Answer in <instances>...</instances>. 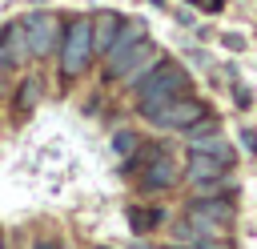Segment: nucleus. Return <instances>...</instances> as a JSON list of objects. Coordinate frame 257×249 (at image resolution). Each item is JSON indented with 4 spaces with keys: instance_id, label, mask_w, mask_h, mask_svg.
I'll return each instance as SVG.
<instances>
[{
    "instance_id": "obj_11",
    "label": "nucleus",
    "mask_w": 257,
    "mask_h": 249,
    "mask_svg": "<svg viewBox=\"0 0 257 249\" xmlns=\"http://www.w3.org/2000/svg\"><path fill=\"white\" fill-rule=\"evenodd\" d=\"M189 209H193V213H209V217H217V221H233V213H237V205H233V197H229V193L193 197V201H189Z\"/></svg>"
},
{
    "instance_id": "obj_7",
    "label": "nucleus",
    "mask_w": 257,
    "mask_h": 249,
    "mask_svg": "<svg viewBox=\"0 0 257 249\" xmlns=\"http://www.w3.org/2000/svg\"><path fill=\"white\" fill-rule=\"evenodd\" d=\"M0 44H4V60H8V72H20L28 68V40H24V24L20 20H8L0 24Z\"/></svg>"
},
{
    "instance_id": "obj_9",
    "label": "nucleus",
    "mask_w": 257,
    "mask_h": 249,
    "mask_svg": "<svg viewBox=\"0 0 257 249\" xmlns=\"http://www.w3.org/2000/svg\"><path fill=\"white\" fill-rule=\"evenodd\" d=\"M120 12H112V8H100V12H92L88 16V32H92V52H96V60L108 52V44H112V36H116V28H120Z\"/></svg>"
},
{
    "instance_id": "obj_17",
    "label": "nucleus",
    "mask_w": 257,
    "mask_h": 249,
    "mask_svg": "<svg viewBox=\"0 0 257 249\" xmlns=\"http://www.w3.org/2000/svg\"><path fill=\"white\" fill-rule=\"evenodd\" d=\"M32 249H60V245H56V241H36Z\"/></svg>"
},
{
    "instance_id": "obj_5",
    "label": "nucleus",
    "mask_w": 257,
    "mask_h": 249,
    "mask_svg": "<svg viewBox=\"0 0 257 249\" xmlns=\"http://www.w3.org/2000/svg\"><path fill=\"white\" fill-rule=\"evenodd\" d=\"M20 24H24V40H28V60H52L56 44H60V16L36 8V12L20 16Z\"/></svg>"
},
{
    "instance_id": "obj_8",
    "label": "nucleus",
    "mask_w": 257,
    "mask_h": 249,
    "mask_svg": "<svg viewBox=\"0 0 257 249\" xmlns=\"http://www.w3.org/2000/svg\"><path fill=\"white\" fill-rule=\"evenodd\" d=\"M40 100H44V76L40 72H24L16 80V88H12V112L16 116H32Z\"/></svg>"
},
{
    "instance_id": "obj_12",
    "label": "nucleus",
    "mask_w": 257,
    "mask_h": 249,
    "mask_svg": "<svg viewBox=\"0 0 257 249\" xmlns=\"http://www.w3.org/2000/svg\"><path fill=\"white\" fill-rule=\"evenodd\" d=\"M165 221H169V213L157 209V205H128V225H133V233H153V229L165 225Z\"/></svg>"
},
{
    "instance_id": "obj_18",
    "label": "nucleus",
    "mask_w": 257,
    "mask_h": 249,
    "mask_svg": "<svg viewBox=\"0 0 257 249\" xmlns=\"http://www.w3.org/2000/svg\"><path fill=\"white\" fill-rule=\"evenodd\" d=\"M0 72L8 76V60H4V44H0Z\"/></svg>"
},
{
    "instance_id": "obj_13",
    "label": "nucleus",
    "mask_w": 257,
    "mask_h": 249,
    "mask_svg": "<svg viewBox=\"0 0 257 249\" xmlns=\"http://www.w3.org/2000/svg\"><path fill=\"white\" fill-rule=\"evenodd\" d=\"M189 149H197V153H209V157H217V161H225L229 169L237 165V149L221 137V133H213V137H201V141H189Z\"/></svg>"
},
{
    "instance_id": "obj_3",
    "label": "nucleus",
    "mask_w": 257,
    "mask_h": 249,
    "mask_svg": "<svg viewBox=\"0 0 257 249\" xmlns=\"http://www.w3.org/2000/svg\"><path fill=\"white\" fill-rule=\"evenodd\" d=\"M165 60V48L157 44V40H149V36H141L128 52H120V56H108V60H100V84H112V80H124V84H137L153 64H161Z\"/></svg>"
},
{
    "instance_id": "obj_19",
    "label": "nucleus",
    "mask_w": 257,
    "mask_h": 249,
    "mask_svg": "<svg viewBox=\"0 0 257 249\" xmlns=\"http://www.w3.org/2000/svg\"><path fill=\"white\" fill-rule=\"evenodd\" d=\"M0 249H8V237H4V229H0Z\"/></svg>"
},
{
    "instance_id": "obj_2",
    "label": "nucleus",
    "mask_w": 257,
    "mask_h": 249,
    "mask_svg": "<svg viewBox=\"0 0 257 249\" xmlns=\"http://www.w3.org/2000/svg\"><path fill=\"white\" fill-rule=\"evenodd\" d=\"M56 72L60 84H76L80 76L92 72L96 52H92V32H88V16H68L60 20V44H56Z\"/></svg>"
},
{
    "instance_id": "obj_10",
    "label": "nucleus",
    "mask_w": 257,
    "mask_h": 249,
    "mask_svg": "<svg viewBox=\"0 0 257 249\" xmlns=\"http://www.w3.org/2000/svg\"><path fill=\"white\" fill-rule=\"evenodd\" d=\"M141 36H149V32H145V20H128V16H124V20H120V28H116V36H112V44H108V52H104L100 60H108V56H120V52H128V48H133V44H137Z\"/></svg>"
},
{
    "instance_id": "obj_16",
    "label": "nucleus",
    "mask_w": 257,
    "mask_h": 249,
    "mask_svg": "<svg viewBox=\"0 0 257 249\" xmlns=\"http://www.w3.org/2000/svg\"><path fill=\"white\" fill-rule=\"evenodd\" d=\"M225 48H245V40H241V36H233V32H229V36H225Z\"/></svg>"
},
{
    "instance_id": "obj_20",
    "label": "nucleus",
    "mask_w": 257,
    "mask_h": 249,
    "mask_svg": "<svg viewBox=\"0 0 257 249\" xmlns=\"http://www.w3.org/2000/svg\"><path fill=\"white\" fill-rule=\"evenodd\" d=\"M4 80H8V76H4V72H0V92H4V88H8V84H4Z\"/></svg>"
},
{
    "instance_id": "obj_6",
    "label": "nucleus",
    "mask_w": 257,
    "mask_h": 249,
    "mask_svg": "<svg viewBox=\"0 0 257 249\" xmlns=\"http://www.w3.org/2000/svg\"><path fill=\"white\" fill-rule=\"evenodd\" d=\"M177 185H185V181H181V165H177V157L169 153V145H165L161 153H153V157L137 169V189H141V193H169V189H177Z\"/></svg>"
},
{
    "instance_id": "obj_4",
    "label": "nucleus",
    "mask_w": 257,
    "mask_h": 249,
    "mask_svg": "<svg viewBox=\"0 0 257 249\" xmlns=\"http://www.w3.org/2000/svg\"><path fill=\"white\" fill-rule=\"evenodd\" d=\"M213 108H209V100H201V96H193V92H185V96H173L169 104H161V108H153L145 120L153 125V129H161V133H185L189 125H197L201 116H209Z\"/></svg>"
},
{
    "instance_id": "obj_15",
    "label": "nucleus",
    "mask_w": 257,
    "mask_h": 249,
    "mask_svg": "<svg viewBox=\"0 0 257 249\" xmlns=\"http://www.w3.org/2000/svg\"><path fill=\"white\" fill-rule=\"evenodd\" d=\"M241 145H245L249 157H257V133H253V129H241Z\"/></svg>"
},
{
    "instance_id": "obj_14",
    "label": "nucleus",
    "mask_w": 257,
    "mask_h": 249,
    "mask_svg": "<svg viewBox=\"0 0 257 249\" xmlns=\"http://www.w3.org/2000/svg\"><path fill=\"white\" fill-rule=\"evenodd\" d=\"M137 149H141V133H137V129H116V133H112V153H116L120 161L133 157Z\"/></svg>"
},
{
    "instance_id": "obj_22",
    "label": "nucleus",
    "mask_w": 257,
    "mask_h": 249,
    "mask_svg": "<svg viewBox=\"0 0 257 249\" xmlns=\"http://www.w3.org/2000/svg\"><path fill=\"white\" fill-rule=\"evenodd\" d=\"M137 249H149V245H137Z\"/></svg>"
},
{
    "instance_id": "obj_21",
    "label": "nucleus",
    "mask_w": 257,
    "mask_h": 249,
    "mask_svg": "<svg viewBox=\"0 0 257 249\" xmlns=\"http://www.w3.org/2000/svg\"><path fill=\"white\" fill-rule=\"evenodd\" d=\"M92 249H112V245H92Z\"/></svg>"
},
{
    "instance_id": "obj_1",
    "label": "nucleus",
    "mask_w": 257,
    "mask_h": 249,
    "mask_svg": "<svg viewBox=\"0 0 257 249\" xmlns=\"http://www.w3.org/2000/svg\"><path fill=\"white\" fill-rule=\"evenodd\" d=\"M133 88V104H137V112L141 116H149L153 108H161V104H169L173 96H185V92H193V76H189V68L185 64H177V60H161V64H153L137 84H128Z\"/></svg>"
}]
</instances>
